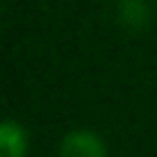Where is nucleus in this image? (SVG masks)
I'll list each match as a JSON object with an SVG mask.
<instances>
[{"instance_id": "f257e3e1", "label": "nucleus", "mask_w": 157, "mask_h": 157, "mask_svg": "<svg viewBox=\"0 0 157 157\" xmlns=\"http://www.w3.org/2000/svg\"><path fill=\"white\" fill-rule=\"evenodd\" d=\"M58 157H106V146L95 132L74 129L63 139Z\"/></svg>"}, {"instance_id": "f03ea898", "label": "nucleus", "mask_w": 157, "mask_h": 157, "mask_svg": "<svg viewBox=\"0 0 157 157\" xmlns=\"http://www.w3.org/2000/svg\"><path fill=\"white\" fill-rule=\"evenodd\" d=\"M28 134L14 120H2L0 125V157H25Z\"/></svg>"}]
</instances>
